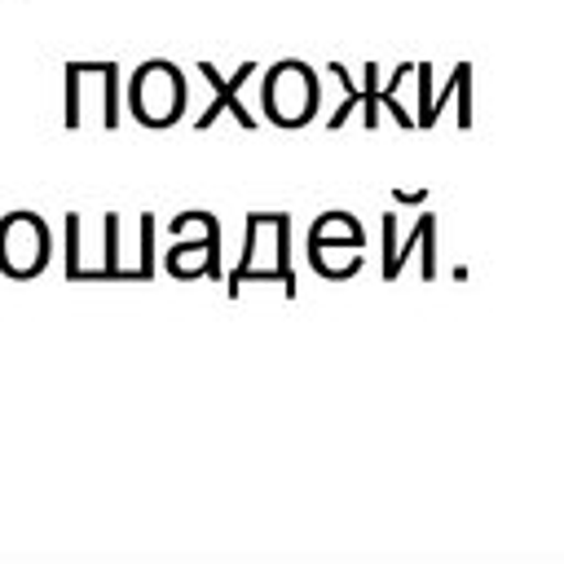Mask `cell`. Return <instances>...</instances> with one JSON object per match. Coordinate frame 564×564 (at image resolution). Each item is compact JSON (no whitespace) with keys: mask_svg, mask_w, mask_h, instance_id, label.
<instances>
[{"mask_svg":"<svg viewBox=\"0 0 564 564\" xmlns=\"http://www.w3.org/2000/svg\"><path fill=\"white\" fill-rule=\"evenodd\" d=\"M48 260V234L31 212H13L0 225V269L9 278H31Z\"/></svg>","mask_w":564,"mask_h":564,"instance_id":"cell-1","label":"cell"},{"mask_svg":"<svg viewBox=\"0 0 564 564\" xmlns=\"http://www.w3.org/2000/svg\"><path fill=\"white\" fill-rule=\"evenodd\" d=\"M181 75L167 66V62H150L137 70V84H132V110L137 119L145 123H172L181 115Z\"/></svg>","mask_w":564,"mask_h":564,"instance_id":"cell-2","label":"cell"}]
</instances>
